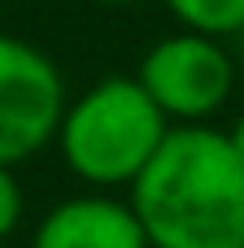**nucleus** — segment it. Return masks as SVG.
I'll list each match as a JSON object with an SVG mask.
<instances>
[{"label":"nucleus","instance_id":"f257e3e1","mask_svg":"<svg viewBox=\"0 0 244 248\" xmlns=\"http://www.w3.org/2000/svg\"><path fill=\"white\" fill-rule=\"evenodd\" d=\"M148 248H244V161L227 131L175 126L131 183Z\"/></svg>","mask_w":244,"mask_h":248},{"label":"nucleus","instance_id":"f03ea898","mask_svg":"<svg viewBox=\"0 0 244 248\" xmlns=\"http://www.w3.org/2000/svg\"><path fill=\"white\" fill-rule=\"evenodd\" d=\"M170 118L135 74H114L65 105L57 144L65 166L92 187H131L170 135Z\"/></svg>","mask_w":244,"mask_h":248},{"label":"nucleus","instance_id":"7ed1b4c3","mask_svg":"<svg viewBox=\"0 0 244 248\" xmlns=\"http://www.w3.org/2000/svg\"><path fill=\"white\" fill-rule=\"evenodd\" d=\"M135 78L170 118V126H205V118L227 105L236 70L218 39L179 31L144 52Z\"/></svg>","mask_w":244,"mask_h":248},{"label":"nucleus","instance_id":"20e7f679","mask_svg":"<svg viewBox=\"0 0 244 248\" xmlns=\"http://www.w3.org/2000/svg\"><path fill=\"white\" fill-rule=\"evenodd\" d=\"M65 105L57 65L35 44L0 35V166H17L57 140Z\"/></svg>","mask_w":244,"mask_h":248},{"label":"nucleus","instance_id":"39448f33","mask_svg":"<svg viewBox=\"0 0 244 248\" xmlns=\"http://www.w3.org/2000/svg\"><path fill=\"white\" fill-rule=\"evenodd\" d=\"M35 248H148L131 205L114 196H74L44 214Z\"/></svg>","mask_w":244,"mask_h":248},{"label":"nucleus","instance_id":"423d86ee","mask_svg":"<svg viewBox=\"0 0 244 248\" xmlns=\"http://www.w3.org/2000/svg\"><path fill=\"white\" fill-rule=\"evenodd\" d=\"M166 9L192 35L223 39V35L244 31V0H166Z\"/></svg>","mask_w":244,"mask_h":248},{"label":"nucleus","instance_id":"0eeeda50","mask_svg":"<svg viewBox=\"0 0 244 248\" xmlns=\"http://www.w3.org/2000/svg\"><path fill=\"white\" fill-rule=\"evenodd\" d=\"M22 218V187L13 179V166H0V240L17 227Z\"/></svg>","mask_w":244,"mask_h":248},{"label":"nucleus","instance_id":"6e6552de","mask_svg":"<svg viewBox=\"0 0 244 248\" xmlns=\"http://www.w3.org/2000/svg\"><path fill=\"white\" fill-rule=\"evenodd\" d=\"M227 140H231V148H236V157H240V161H244V113H240V118H236V126L227 131Z\"/></svg>","mask_w":244,"mask_h":248},{"label":"nucleus","instance_id":"1a4fd4ad","mask_svg":"<svg viewBox=\"0 0 244 248\" xmlns=\"http://www.w3.org/2000/svg\"><path fill=\"white\" fill-rule=\"evenodd\" d=\"M100 4H131V0H100Z\"/></svg>","mask_w":244,"mask_h":248}]
</instances>
